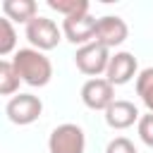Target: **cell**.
I'll use <instances>...</instances> for the list:
<instances>
[{"mask_svg": "<svg viewBox=\"0 0 153 153\" xmlns=\"http://www.w3.org/2000/svg\"><path fill=\"white\" fill-rule=\"evenodd\" d=\"M12 65L19 74V79L29 86H45L53 76L50 60L36 48H19L12 57Z\"/></svg>", "mask_w": 153, "mask_h": 153, "instance_id": "6da1fadb", "label": "cell"}, {"mask_svg": "<svg viewBox=\"0 0 153 153\" xmlns=\"http://www.w3.org/2000/svg\"><path fill=\"white\" fill-rule=\"evenodd\" d=\"M84 148H86V136L81 127L65 122L50 131V139H48L50 153H84Z\"/></svg>", "mask_w": 153, "mask_h": 153, "instance_id": "7a4b0ae2", "label": "cell"}, {"mask_svg": "<svg viewBox=\"0 0 153 153\" xmlns=\"http://www.w3.org/2000/svg\"><path fill=\"white\" fill-rule=\"evenodd\" d=\"M26 38H29V43L36 48V50H53L57 43H60V38H62V29L53 22V19H48V17H36V19H31L29 24H26Z\"/></svg>", "mask_w": 153, "mask_h": 153, "instance_id": "3957f363", "label": "cell"}, {"mask_svg": "<svg viewBox=\"0 0 153 153\" xmlns=\"http://www.w3.org/2000/svg\"><path fill=\"white\" fill-rule=\"evenodd\" d=\"M110 48L100 45V43H88V45H81L74 55V62L79 67V72L88 74V76H98L100 72H108V65H110Z\"/></svg>", "mask_w": 153, "mask_h": 153, "instance_id": "277c9868", "label": "cell"}, {"mask_svg": "<svg viewBox=\"0 0 153 153\" xmlns=\"http://www.w3.org/2000/svg\"><path fill=\"white\" fill-rule=\"evenodd\" d=\"M5 112H7L10 122H14V124H31L41 117L43 103L33 93H19V96L10 98V103L5 105Z\"/></svg>", "mask_w": 153, "mask_h": 153, "instance_id": "5b68a950", "label": "cell"}, {"mask_svg": "<svg viewBox=\"0 0 153 153\" xmlns=\"http://www.w3.org/2000/svg\"><path fill=\"white\" fill-rule=\"evenodd\" d=\"M81 100L91 110H108L115 103V86L108 79H100V76L88 79L81 86Z\"/></svg>", "mask_w": 153, "mask_h": 153, "instance_id": "8992f818", "label": "cell"}, {"mask_svg": "<svg viewBox=\"0 0 153 153\" xmlns=\"http://www.w3.org/2000/svg\"><path fill=\"white\" fill-rule=\"evenodd\" d=\"M96 26H98V19H93L91 14H76V17L62 19V33H65V38L69 43H74V45L79 43V48L93 43Z\"/></svg>", "mask_w": 153, "mask_h": 153, "instance_id": "52a82bcc", "label": "cell"}, {"mask_svg": "<svg viewBox=\"0 0 153 153\" xmlns=\"http://www.w3.org/2000/svg\"><path fill=\"white\" fill-rule=\"evenodd\" d=\"M129 36V29L124 24L122 17H115V14H108V17H100L98 19V26H96V43L105 45V48H115V45H122Z\"/></svg>", "mask_w": 153, "mask_h": 153, "instance_id": "ba28073f", "label": "cell"}, {"mask_svg": "<svg viewBox=\"0 0 153 153\" xmlns=\"http://www.w3.org/2000/svg\"><path fill=\"white\" fill-rule=\"evenodd\" d=\"M139 65H136V57L127 50L122 53H115L110 57V65H108V72H105V79L112 84V86H122L127 81H131V76L136 74Z\"/></svg>", "mask_w": 153, "mask_h": 153, "instance_id": "9c48e42d", "label": "cell"}, {"mask_svg": "<svg viewBox=\"0 0 153 153\" xmlns=\"http://www.w3.org/2000/svg\"><path fill=\"white\" fill-rule=\"evenodd\" d=\"M139 120H141V115H139L136 105L129 103V100H115L105 110V122L112 129H127V127H131Z\"/></svg>", "mask_w": 153, "mask_h": 153, "instance_id": "30bf717a", "label": "cell"}, {"mask_svg": "<svg viewBox=\"0 0 153 153\" xmlns=\"http://www.w3.org/2000/svg\"><path fill=\"white\" fill-rule=\"evenodd\" d=\"M36 2L33 0H5L2 2V12L10 22H24L29 24L31 19H36Z\"/></svg>", "mask_w": 153, "mask_h": 153, "instance_id": "8fae6325", "label": "cell"}, {"mask_svg": "<svg viewBox=\"0 0 153 153\" xmlns=\"http://www.w3.org/2000/svg\"><path fill=\"white\" fill-rule=\"evenodd\" d=\"M136 93L141 98V103L148 108V112H153V67H146L139 72L136 76Z\"/></svg>", "mask_w": 153, "mask_h": 153, "instance_id": "7c38bea8", "label": "cell"}, {"mask_svg": "<svg viewBox=\"0 0 153 153\" xmlns=\"http://www.w3.org/2000/svg\"><path fill=\"white\" fill-rule=\"evenodd\" d=\"M48 7L60 12L65 19L76 17V14H88V2L86 0H48Z\"/></svg>", "mask_w": 153, "mask_h": 153, "instance_id": "4fadbf2b", "label": "cell"}, {"mask_svg": "<svg viewBox=\"0 0 153 153\" xmlns=\"http://www.w3.org/2000/svg\"><path fill=\"white\" fill-rule=\"evenodd\" d=\"M19 81H22V79H19L14 65L7 62V60H2V62H0V93H2V96H12V93L19 88Z\"/></svg>", "mask_w": 153, "mask_h": 153, "instance_id": "5bb4252c", "label": "cell"}, {"mask_svg": "<svg viewBox=\"0 0 153 153\" xmlns=\"http://www.w3.org/2000/svg\"><path fill=\"white\" fill-rule=\"evenodd\" d=\"M17 45V33L12 29V22L7 17L0 19V55H10Z\"/></svg>", "mask_w": 153, "mask_h": 153, "instance_id": "9a60e30c", "label": "cell"}, {"mask_svg": "<svg viewBox=\"0 0 153 153\" xmlns=\"http://www.w3.org/2000/svg\"><path fill=\"white\" fill-rule=\"evenodd\" d=\"M139 136H141V141L146 146L153 148V112L141 115V120H139Z\"/></svg>", "mask_w": 153, "mask_h": 153, "instance_id": "2e32d148", "label": "cell"}, {"mask_svg": "<svg viewBox=\"0 0 153 153\" xmlns=\"http://www.w3.org/2000/svg\"><path fill=\"white\" fill-rule=\"evenodd\" d=\"M105 153H136V148H134V143L127 136H117V139H112L108 143Z\"/></svg>", "mask_w": 153, "mask_h": 153, "instance_id": "e0dca14e", "label": "cell"}]
</instances>
